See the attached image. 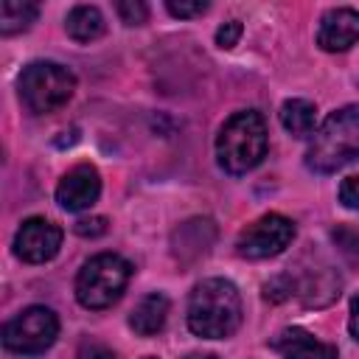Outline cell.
Segmentation results:
<instances>
[{"mask_svg": "<svg viewBox=\"0 0 359 359\" xmlns=\"http://www.w3.org/2000/svg\"><path fill=\"white\" fill-rule=\"evenodd\" d=\"M280 123L289 135L309 137V135H314V126H317V107L306 98H289L280 107Z\"/></svg>", "mask_w": 359, "mask_h": 359, "instance_id": "obj_14", "label": "cell"}, {"mask_svg": "<svg viewBox=\"0 0 359 359\" xmlns=\"http://www.w3.org/2000/svg\"><path fill=\"white\" fill-rule=\"evenodd\" d=\"M20 101L34 115H48L73 98L76 76L59 62H31L20 73Z\"/></svg>", "mask_w": 359, "mask_h": 359, "instance_id": "obj_4", "label": "cell"}, {"mask_svg": "<svg viewBox=\"0 0 359 359\" xmlns=\"http://www.w3.org/2000/svg\"><path fill=\"white\" fill-rule=\"evenodd\" d=\"M79 236H90V238H95V236H104L107 233V219L104 216H90V219H79L76 222V227H73Z\"/></svg>", "mask_w": 359, "mask_h": 359, "instance_id": "obj_19", "label": "cell"}, {"mask_svg": "<svg viewBox=\"0 0 359 359\" xmlns=\"http://www.w3.org/2000/svg\"><path fill=\"white\" fill-rule=\"evenodd\" d=\"M272 348L283 356V359H337V345L317 339L314 334H309L306 328H283L275 339Z\"/></svg>", "mask_w": 359, "mask_h": 359, "instance_id": "obj_11", "label": "cell"}, {"mask_svg": "<svg viewBox=\"0 0 359 359\" xmlns=\"http://www.w3.org/2000/svg\"><path fill=\"white\" fill-rule=\"evenodd\" d=\"M39 14V6L36 3H22V0H3L0 3V34L3 36H11V34H20L25 31Z\"/></svg>", "mask_w": 359, "mask_h": 359, "instance_id": "obj_15", "label": "cell"}, {"mask_svg": "<svg viewBox=\"0 0 359 359\" xmlns=\"http://www.w3.org/2000/svg\"><path fill=\"white\" fill-rule=\"evenodd\" d=\"M269 135L266 121L255 109H241L230 115L216 137V160L227 174H247L266 157Z\"/></svg>", "mask_w": 359, "mask_h": 359, "instance_id": "obj_3", "label": "cell"}, {"mask_svg": "<svg viewBox=\"0 0 359 359\" xmlns=\"http://www.w3.org/2000/svg\"><path fill=\"white\" fill-rule=\"evenodd\" d=\"M79 359H115V353L104 342H81Z\"/></svg>", "mask_w": 359, "mask_h": 359, "instance_id": "obj_21", "label": "cell"}, {"mask_svg": "<svg viewBox=\"0 0 359 359\" xmlns=\"http://www.w3.org/2000/svg\"><path fill=\"white\" fill-rule=\"evenodd\" d=\"M165 8H168L171 17L191 20V17H202V14L210 8V3H205V0H180V3H177V0H168Z\"/></svg>", "mask_w": 359, "mask_h": 359, "instance_id": "obj_16", "label": "cell"}, {"mask_svg": "<svg viewBox=\"0 0 359 359\" xmlns=\"http://www.w3.org/2000/svg\"><path fill=\"white\" fill-rule=\"evenodd\" d=\"M339 202L345 208H359V177H348L339 185Z\"/></svg>", "mask_w": 359, "mask_h": 359, "instance_id": "obj_20", "label": "cell"}, {"mask_svg": "<svg viewBox=\"0 0 359 359\" xmlns=\"http://www.w3.org/2000/svg\"><path fill=\"white\" fill-rule=\"evenodd\" d=\"M292 238H294L292 219H286L280 213H266L238 233L236 250L241 258L261 261V258H272V255L283 252L292 244Z\"/></svg>", "mask_w": 359, "mask_h": 359, "instance_id": "obj_7", "label": "cell"}, {"mask_svg": "<svg viewBox=\"0 0 359 359\" xmlns=\"http://www.w3.org/2000/svg\"><path fill=\"white\" fill-rule=\"evenodd\" d=\"M359 42V11L356 8H331L323 14L317 28V45L328 53H342Z\"/></svg>", "mask_w": 359, "mask_h": 359, "instance_id": "obj_10", "label": "cell"}, {"mask_svg": "<svg viewBox=\"0 0 359 359\" xmlns=\"http://www.w3.org/2000/svg\"><path fill=\"white\" fill-rule=\"evenodd\" d=\"M98 196H101V174L90 163L70 168L56 185V202L70 213L87 210L90 205H95Z\"/></svg>", "mask_w": 359, "mask_h": 359, "instance_id": "obj_9", "label": "cell"}, {"mask_svg": "<svg viewBox=\"0 0 359 359\" xmlns=\"http://www.w3.org/2000/svg\"><path fill=\"white\" fill-rule=\"evenodd\" d=\"M241 325V294L224 278H205L188 297V328L202 339H227Z\"/></svg>", "mask_w": 359, "mask_h": 359, "instance_id": "obj_1", "label": "cell"}, {"mask_svg": "<svg viewBox=\"0 0 359 359\" xmlns=\"http://www.w3.org/2000/svg\"><path fill=\"white\" fill-rule=\"evenodd\" d=\"M241 22L238 20H227L224 25H219V31H216V45L222 48V50H227V48H233L238 39H241Z\"/></svg>", "mask_w": 359, "mask_h": 359, "instance_id": "obj_18", "label": "cell"}, {"mask_svg": "<svg viewBox=\"0 0 359 359\" xmlns=\"http://www.w3.org/2000/svg\"><path fill=\"white\" fill-rule=\"evenodd\" d=\"M65 31L76 42H95L107 31V22L95 6H73L65 17Z\"/></svg>", "mask_w": 359, "mask_h": 359, "instance_id": "obj_13", "label": "cell"}, {"mask_svg": "<svg viewBox=\"0 0 359 359\" xmlns=\"http://www.w3.org/2000/svg\"><path fill=\"white\" fill-rule=\"evenodd\" d=\"M143 359H154V356H143Z\"/></svg>", "mask_w": 359, "mask_h": 359, "instance_id": "obj_23", "label": "cell"}, {"mask_svg": "<svg viewBox=\"0 0 359 359\" xmlns=\"http://www.w3.org/2000/svg\"><path fill=\"white\" fill-rule=\"evenodd\" d=\"M359 160V107L331 112L314 129L306 149V165L317 174H334Z\"/></svg>", "mask_w": 359, "mask_h": 359, "instance_id": "obj_2", "label": "cell"}, {"mask_svg": "<svg viewBox=\"0 0 359 359\" xmlns=\"http://www.w3.org/2000/svg\"><path fill=\"white\" fill-rule=\"evenodd\" d=\"M59 337V317L48 306H28L3 325V345L11 353H42Z\"/></svg>", "mask_w": 359, "mask_h": 359, "instance_id": "obj_6", "label": "cell"}, {"mask_svg": "<svg viewBox=\"0 0 359 359\" xmlns=\"http://www.w3.org/2000/svg\"><path fill=\"white\" fill-rule=\"evenodd\" d=\"M132 278V264L115 252L93 255L79 278H76V297L84 309H109L126 289Z\"/></svg>", "mask_w": 359, "mask_h": 359, "instance_id": "obj_5", "label": "cell"}, {"mask_svg": "<svg viewBox=\"0 0 359 359\" xmlns=\"http://www.w3.org/2000/svg\"><path fill=\"white\" fill-rule=\"evenodd\" d=\"M115 11H118V17H121L126 25H140V22H146V17H149V6L140 3V0H121V3L115 6Z\"/></svg>", "mask_w": 359, "mask_h": 359, "instance_id": "obj_17", "label": "cell"}, {"mask_svg": "<svg viewBox=\"0 0 359 359\" xmlns=\"http://www.w3.org/2000/svg\"><path fill=\"white\" fill-rule=\"evenodd\" d=\"M168 320V297L163 292H151L146 294L129 314V325L135 328V334L140 337H151L157 331H163Z\"/></svg>", "mask_w": 359, "mask_h": 359, "instance_id": "obj_12", "label": "cell"}, {"mask_svg": "<svg viewBox=\"0 0 359 359\" xmlns=\"http://www.w3.org/2000/svg\"><path fill=\"white\" fill-rule=\"evenodd\" d=\"M62 247V227L45 216H31L14 236V252L25 264H45Z\"/></svg>", "mask_w": 359, "mask_h": 359, "instance_id": "obj_8", "label": "cell"}, {"mask_svg": "<svg viewBox=\"0 0 359 359\" xmlns=\"http://www.w3.org/2000/svg\"><path fill=\"white\" fill-rule=\"evenodd\" d=\"M348 328H351V337L359 339V294L351 300V317H348Z\"/></svg>", "mask_w": 359, "mask_h": 359, "instance_id": "obj_22", "label": "cell"}]
</instances>
